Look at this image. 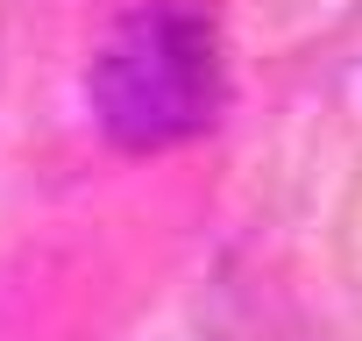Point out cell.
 I'll return each mask as SVG.
<instances>
[{
  "instance_id": "obj_1",
  "label": "cell",
  "mask_w": 362,
  "mask_h": 341,
  "mask_svg": "<svg viewBox=\"0 0 362 341\" xmlns=\"http://www.w3.org/2000/svg\"><path fill=\"white\" fill-rule=\"evenodd\" d=\"M93 114L121 149H170L221 114V57L206 15L135 8L93 57Z\"/></svg>"
}]
</instances>
